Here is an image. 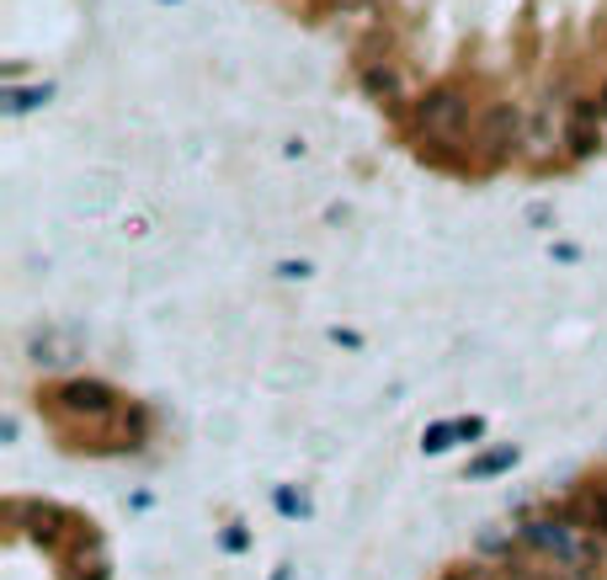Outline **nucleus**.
I'll return each instance as SVG.
<instances>
[{
	"label": "nucleus",
	"mask_w": 607,
	"mask_h": 580,
	"mask_svg": "<svg viewBox=\"0 0 607 580\" xmlns=\"http://www.w3.org/2000/svg\"><path fill=\"white\" fill-rule=\"evenodd\" d=\"M517 538H523L527 548H538L544 559L565 565L570 576H581V580H597V570H603V543H597V533L565 522L560 511H555V517H533V522H523Z\"/></svg>",
	"instance_id": "nucleus-1"
},
{
	"label": "nucleus",
	"mask_w": 607,
	"mask_h": 580,
	"mask_svg": "<svg viewBox=\"0 0 607 580\" xmlns=\"http://www.w3.org/2000/svg\"><path fill=\"white\" fill-rule=\"evenodd\" d=\"M410 128H416L427 144H443V150L464 144L469 128H475L469 91H464V85H432V91H421L416 107H410Z\"/></svg>",
	"instance_id": "nucleus-2"
},
{
	"label": "nucleus",
	"mask_w": 607,
	"mask_h": 580,
	"mask_svg": "<svg viewBox=\"0 0 607 580\" xmlns=\"http://www.w3.org/2000/svg\"><path fill=\"white\" fill-rule=\"evenodd\" d=\"M54 411L59 415H75V421H107V415H118V389L113 383H102V378H70V383H59L54 394Z\"/></svg>",
	"instance_id": "nucleus-3"
},
{
	"label": "nucleus",
	"mask_w": 607,
	"mask_h": 580,
	"mask_svg": "<svg viewBox=\"0 0 607 580\" xmlns=\"http://www.w3.org/2000/svg\"><path fill=\"white\" fill-rule=\"evenodd\" d=\"M475 144H480V155H486V161H506V155L523 144V113H517L512 102L486 107V113L475 118Z\"/></svg>",
	"instance_id": "nucleus-4"
},
{
	"label": "nucleus",
	"mask_w": 607,
	"mask_h": 580,
	"mask_svg": "<svg viewBox=\"0 0 607 580\" xmlns=\"http://www.w3.org/2000/svg\"><path fill=\"white\" fill-rule=\"evenodd\" d=\"M11 517H16L22 533H27L33 543H43V548H54V543L65 538V528H70V511L54 506V500H16Z\"/></svg>",
	"instance_id": "nucleus-5"
},
{
	"label": "nucleus",
	"mask_w": 607,
	"mask_h": 580,
	"mask_svg": "<svg viewBox=\"0 0 607 580\" xmlns=\"http://www.w3.org/2000/svg\"><path fill=\"white\" fill-rule=\"evenodd\" d=\"M27 357H33L38 368H70V363H81V357H85V341H81V331L48 325V331H33Z\"/></svg>",
	"instance_id": "nucleus-6"
},
{
	"label": "nucleus",
	"mask_w": 607,
	"mask_h": 580,
	"mask_svg": "<svg viewBox=\"0 0 607 580\" xmlns=\"http://www.w3.org/2000/svg\"><path fill=\"white\" fill-rule=\"evenodd\" d=\"M517 463H523V448H517V442H501V448H486L480 458H469L464 480H475V485H480V480H495V474H512Z\"/></svg>",
	"instance_id": "nucleus-7"
},
{
	"label": "nucleus",
	"mask_w": 607,
	"mask_h": 580,
	"mask_svg": "<svg viewBox=\"0 0 607 580\" xmlns=\"http://www.w3.org/2000/svg\"><path fill=\"white\" fill-rule=\"evenodd\" d=\"M54 102V85L43 81V85H16V91H5L0 96V113L5 118H22V113H38V107H48Z\"/></svg>",
	"instance_id": "nucleus-8"
},
{
	"label": "nucleus",
	"mask_w": 607,
	"mask_h": 580,
	"mask_svg": "<svg viewBox=\"0 0 607 580\" xmlns=\"http://www.w3.org/2000/svg\"><path fill=\"white\" fill-rule=\"evenodd\" d=\"M464 442V421L453 415V421H432L427 431H421V453L427 458H437V453H447V448H458Z\"/></svg>",
	"instance_id": "nucleus-9"
},
{
	"label": "nucleus",
	"mask_w": 607,
	"mask_h": 580,
	"mask_svg": "<svg viewBox=\"0 0 607 580\" xmlns=\"http://www.w3.org/2000/svg\"><path fill=\"white\" fill-rule=\"evenodd\" d=\"M363 91L378 96V102H405V85H400V75H395V64H367Z\"/></svg>",
	"instance_id": "nucleus-10"
},
{
	"label": "nucleus",
	"mask_w": 607,
	"mask_h": 580,
	"mask_svg": "<svg viewBox=\"0 0 607 580\" xmlns=\"http://www.w3.org/2000/svg\"><path fill=\"white\" fill-rule=\"evenodd\" d=\"M565 522H575V528H592V533H607V490H592V496L581 500L575 511H560Z\"/></svg>",
	"instance_id": "nucleus-11"
},
{
	"label": "nucleus",
	"mask_w": 607,
	"mask_h": 580,
	"mask_svg": "<svg viewBox=\"0 0 607 580\" xmlns=\"http://www.w3.org/2000/svg\"><path fill=\"white\" fill-rule=\"evenodd\" d=\"M272 506H278L283 517H315V500L304 496V490H293V485H278V490H272Z\"/></svg>",
	"instance_id": "nucleus-12"
},
{
	"label": "nucleus",
	"mask_w": 607,
	"mask_h": 580,
	"mask_svg": "<svg viewBox=\"0 0 607 580\" xmlns=\"http://www.w3.org/2000/svg\"><path fill=\"white\" fill-rule=\"evenodd\" d=\"M570 139V155H597L603 150V128H586V123H575L565 133Z\"/></svg>",
	"instance_id": "nucleus-13"
},
{
	"label": "nucleus",
	"mask_w": 607,
	"mask_h": 580,
	"mask_svg": "<svg viewBox=\"0 0 607 580\" xmlns=\"http://www.w3.org/2000/svg\"><path fill=\"white\" fill-rule=\"evenodd\" d=\"M107 576H113V570H107V554H102V548L91 554V565H85V554H81V570H75V580H107Z\"/></svg>",
	"instance_id": "nucleus-14"
},
{
	"label": "nucleus",
	"mask_w": 607,
	"mask_h": 580,
	"mask_svg": "<svg viewBox=\"0 0 607 580\" xmlns=\"http://www.w3.org/2000/svg\"><path fill=\"white\" fill-rule=\"evenodd\" d=\"M219 543H224V554H245V548H250V533L235 522V528H224V538Z\"/></svg>",
	"instance_id": "nucleus-15"
},
{
	"label": "nucleus",
	"mask_w": 607,
	"mask_h": 580,
	"mask_svg": "<svg viewBox=\"0 0 607 580\" xmlns=\"http://www.w3.org/2000/svg\"><path fill=\"white\" fill-rule=\"evenodd\" d=\"M278 277H288V283L310 277V261H278Z\"/></svg>",
	"instance_id": "nucleus-16"
},
{
	"label": "nucleus",
	"mask_w": 607,
	"mask_h": 580,
	"mask_svg": "<svg viewBox=\"0 0 607 580\" xmlns=\"http://www.w3.org/2000/svg\"><path fill=\"white\" fill-rule=\"evenodd\" d=\"M330 341H336V346H347V352H363V335H358V331H341V325H336Z\"/></svg>",
	"instance_id": "nucleus-17"
},
{
	"label": "nucleus",
	"mask_w": 607,
	"mask_h": 580,
	"mask_svg": "<svg viewBox=\"0 0 607 580\" xmlns=\"http://www.w3.org/2000/svg\"><path fill=\"white\" fill-rule=\"evenodd\" d=\"M443 580H490V570L486 565H464V570H447Z\"/></svg>",
	"instance_id": "nucleus-18"
},
{
	"label": "nucleus",
	"mask_w": 607,
	"mask_h": 580,
	"mask_svg": "<svg viewBox=\"0 0 607 580\" xmlns=\"http://www.w3.org/2000/svg\"><path fill=\"white\" fill-rule=\"evenodd\" d=\"M325 5H363V0H325Z\"/></svg>",
	"instance_id": "nucleus-19"
},
{
	"label": "nucleus",
	"mask_w": 607,
	"mask_h": 580,
	"mask_svg": "<svg viewBox=\"0 0 607 580\" xmlns=\"http://www.w3.org/2000/svg\"><path fill=\"white\" fill-rule=\"evenodd\" d=\"M597 102H603V113H607V85H603V96H597Z\"/></svg>",
	"instance_id": "nucleus-20"
}]
</instances>
